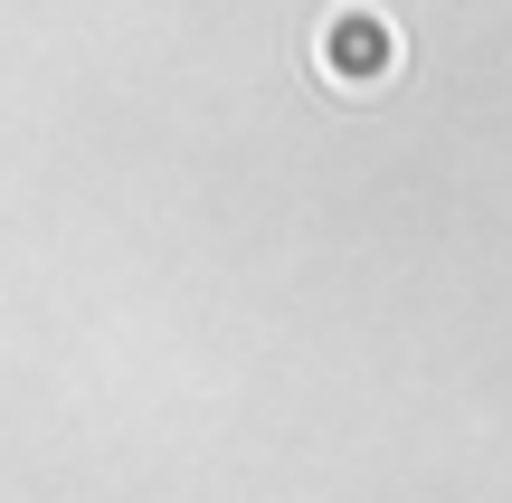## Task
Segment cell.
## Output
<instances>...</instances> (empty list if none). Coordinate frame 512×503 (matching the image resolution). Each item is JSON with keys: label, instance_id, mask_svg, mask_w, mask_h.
Returning a JSON list of instances; mask_svg holds the SVG:
<instances>
[{"label": "cell", "instance_id": "6da1fadb", "mask_svg": "<svg viewBox=\"0 0 512 503\" xmlns=\"http://www.w3.org/2000/svg\"><path fill=\"white\" fill-rule=\"evenodd\" d=\"M313 57H323L332 86H380V76L399 67V29H389L380 10H361V0H351V10L323 19V48H313Z\"/></svg>", "mask_w": 512, "mask_h": 503}]
</instances>
